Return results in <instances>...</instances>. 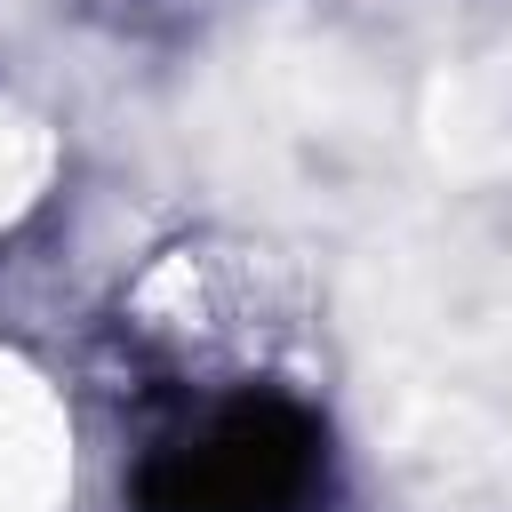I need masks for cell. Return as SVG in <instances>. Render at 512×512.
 Masks as SVG:
<instances>
[{
	"label": "cell",
	"instance_id": "cell-1",
	"mask_svg": "<svg viewBox=\"0 0 512 512\" xmlns=\"http://www.w3.org/2000/svg\"><path fill=\"white\" fill-rule=\"evenodd\" d=\"M320 488V424L296 400H232L136 464V512H296Z\"/></svg>",
	"mask_w": 512,
	"mask_h": 512
}]
</instances>
